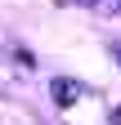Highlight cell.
<instances>
[{"label":"cell","instance_id":"obj_1","mask_svg":"<svg viewBox=\"0 0 121 125\" xmlns=\"http://www.w3.org/2000/svg\"><path fill=\"white\" fill-rule=\"evenodd\" d=\"M49 89H54V103H58V107H72V103L85 94V85H81V81H72V76H58V81H49Z\"/></svg>","mask_w":121,"mask_h":125},{"label":"cell","instance_id":"obj_2","mask_svg":"<svg viewBox=\"0 0 121 125\" xmlns=\"http://www.w3.org/2000/svg\"><path fill=\"white\" fill-rule=\"evenodd\" d=\"M67 5H85V9H99V13H117V18H121V0H67Z\"/></svg>","mask_w":121,"mask_h":125},{"label":"cell","instance_id":"obj_3","mask_svg":"<svg viewBox=\"0 0 121 125\" xmlns=\"http://www.w3.org/2000/svg\"><path fill=\"white\" fill-rule=\"evenodd\" d=\"M112 125H121V107H112Z\"/></svg>","mask_w":121,"mask_h":125},{"label":"cell","instance_id":"obj_4","mask_svg":"<svg viewBox=\"0 0 121 125\" xmlns=\"http://www.w3.org/2000/svg\"><path fill=\"white\" fill-rule=\"evenodd\" d=\"M117 62H121V45H117Z\"/></svg>","mask_w":121,"mask_h":125}]
</instances>
